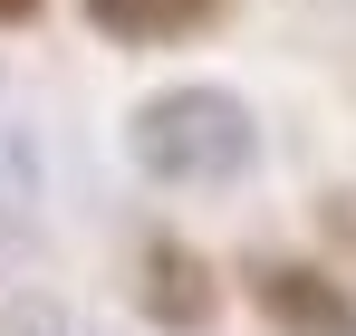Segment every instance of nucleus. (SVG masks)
Segmentation results:
<instances>
[{
  "label": "nucleus",
  "instance_id": "obj_4",
  "mask_svg": "<svg viewBox=\"0 0 356 336\" xmlns=\"http://www.w3.org/2000/svg\"><path fill=\"white\" fill-rule=\"evenodd\" d=\"M241 0H77V19L106 39V49H183V39H212Z\"/></svg>",
  "mask_w": 356,
  "mask_h": 336
},
{
  "label": "nucleus",
  "instance_id": "obj_1",
  "mask_svg": "<svg viewBox=\"0 0 356 336\" xmlns=\"http://www.w3.org/2000/svg\"><path fill=\"white\" fill-rule=\"evenodd\" d=\"M260 154H270L260 106L222 77H174L125 106V164L154 192H241L260 173Z\"/></svg>",
  "mask_w": 356,
  "mask_h": 336
},
{
  "label": "nucleus",
  "instance_id": "obj_5",
  "mask_svg": "<svg viewBox=\"0 0 356 336\" xmlns=\"http://www.w3.org/2000/svg\"><path fill=\"white\" fill-rule=\"evenodd\" d=\"M0 336H125L97 308H77L58 288H0Z\"/></svg>",
  "mask_w": 356,
  "mask_h": 336
},
{
  "label": "nucleus",
  "instance_id": "obj_6",
  "mask_svg": "<svg viewBox=\"0 0 356 336\" xmlns=\"http://www.w3.org/2000/svg\"><path fill=\"white\" fill-rule=\"evenodd\" d=\"M39 19H49V0H0V39L10 29H39Z\"/></svg>",
  "mask_w": 356,
  "mask_h": 336
},
{
  "label": "nucleus",
  "instance_id": "obj_3",
  "mask_svg": "<svg viewBox=\"0 0 356 336\" xmlns=\"http://www.w3.org/2000/svg\"><path fill=\"white\" fill-rule=\"evenodd\" d=\"M135 308L154 336H202L222 317V269L183 240V230H145L135 240Z\"/></svg>",
  "mask_w": 356,
  "mask_h": 336
},
{
  "label": "nucleus",
  "instance_id": "obj_2",
  "mask_svg": "<svg viewBox=\"0 0 356 336\" xmlns=\"http://www.w3.org/2000/svg\"><path fill=\"white\" fill-rule=\"evenodd\" d=\"M241 298L260 308L270 336H356V279L347 260H308V250H250Z\"/></svg>",
  "mask_w": 356,
  "mask_h": 336
}]
</instances>
